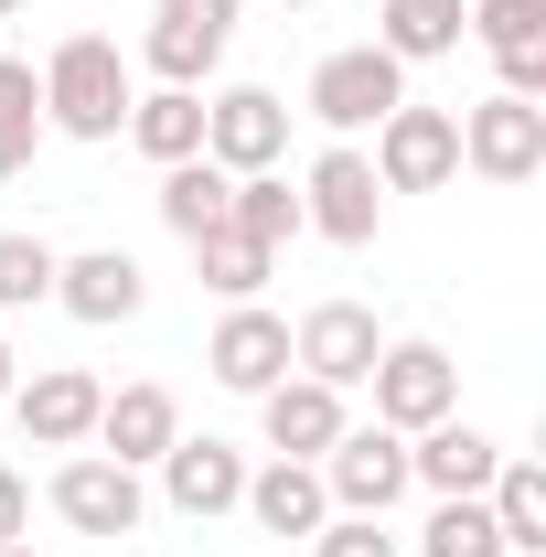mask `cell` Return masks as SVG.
I'll return each instance as SVG.
<instances>
[{
	"mask_svg": "<svg viewBox=\"0 0 546 557\" xmlns=\"http://www.w3.org/2000/svg\"><path fill=\"white\" fill-rule=\"evenodd\" d=\"M44 129H65V139H119L129 129V54L108 33H65L44 54Z\"/></svg>",
	"mask_w": 546,
	"mask_h": 557,
	"instance_id": "1",
	"label": "cell"
},
{
	"mask_svg": "<svg viewBox=\"0 0 546 557\" xmlns=\"http://www.w3.org/2000/svg\"><path fill=\"white\" fill-rule=\"evenodd\" d=\"M364 386H375V429H397V440L439 429V418H461V364H450L439 344H386Z\"/></svg>",
	"mask_w": 546,
	"mask_h": 557,
	"instance_id": "2",
	"label": "cell"
},
{
	"mask_svg": "<svg viewBox=\"0 0 546 557\" xmlns=\"http://www.w3.org/2000/svg\"><path fill=\"white\" fill-rule=\"evenodd\" d=\"M450 172H461V119L397 97V108L375 119V183H386V194H439Z\"/></svg>",
	"mask_w": 546,
	"mask_h": 557,
	"instance_id": "3",
	"label": "cell"
},
{
	"mask_svg": "<svg viewBox=\"0 0 546 557\" xmlns=\"http://www.w3.org/2000/svg\"><path fill=\"white\" fill-rule=\"evenodd\" d=\"M397 97H408V65H397V54L343 44V54H322V65H311V97H300V108H311L333 139H353V129H375Z\"/></svg>",
	"mask_w": 546,
	"mask_h": 557,
	"instance_id": "4",
	"label": "cell"
},
{
	"mask_svg": "<svg viewBox=\"0 0 546 557\" xmlns=\"http://www.w3.org/2000/svg\"><path fill=\"white\" fill-rule=\"evenodd\" d=\"M375 214H386V183H375V161L333 139L322 161H311V183H300V236H333V247H364L375 236Z\"/></svg>",
	"mask_w": 546,
	"mask_h": 557,
	"instance_id": "5",
	"label": "cell"
},
{
	"mask_svg": "<svg viewBox=\"0 0 546 557\" xmlns=\"http://www.w3.org/2000/svg\"><path fill=\"white\" fill-rule=\"evenodd\" d=\"M44 504L65 515L75 536H129L139 515H150L139 472H129V461H108V450H65V461H54V483H44Z\"/></svg>",
	"mask_w": 546,
	"mask_h": 557,
	"instance_id": "6",
	"label": "cell"
},
{
	"mask_svg": "<svg viewBox=\"0 0 546 557\" xmlns=\"http://www.w3.org/2000/svg\"><path fill=\"white\" fill-rule=\"evenodd\" d=\"M225 44H236V0H161L150 33H139V65L161 86H204L225 65Z\"/></svg>",
	"mask_w": 546,
	"mask_h": 557,
	"instance_id": "7",
	"label": "cell"
},
{
	"mask_svg": "<svg viewBox=\"0 0 546 557\" xmlns=\"http://www.w3.org/2000/svg\"><path fill=\"white\" fill-rule=\"evenodd\" d=\"M289 150V97L278 86H225L204 97V161L214 172H278Z\"/></svg>",
	"mask_w": 546,
	"mask_h": 557,
	"instance_id": "8",
	"label": "cell"
},
{
	"mask_svg": "<svg viewBox=\"0 0 546 557\" xmlns=\"http://www.w3.org/2000/svg\"><path fill=\"white\" fill-rule=\"evenodd\" d=\"M375 354H386V333H375V311H364V300H311V311H300V333H289V364H300L311 386H364V375H375Z\"/></svg>",
	"mask_w": 546,
	"mask_h": 557,
	"instance_id": "9",
	"label": "cell"
},
{
	"mask_svg": "<svg viewBox=\"0 0 546 557\" xmlns=\"http://www.w3.org/2000/svg\"><path fill=\"white\" fill-rule=\"evenodd\" d=\"M461 161H472L482 183H536L546 172V108H525V97H482V108H461Z\"/></svg>",
	"mask_w": 546,
	"mask_h": 557,
	"instance_id": "10",
	"label": "cell"
},
{
	"mask_svg": "<svg viewBox=\"0 0 546 557\" xmlns=\"http://www.w3.org/2000/svg\"><path fill=\"white\" fill-rule=\"evenodd\" d=\"M311 472L333 493V515H386V504L408 493V440H397V429H343Z\"/></svg>",
	"mask_w": 546,
	"mask_h": 557,
	"instance_id": "11",
	"label": "cell"
},
{
	"mask_svg": "<svg viewBox=\"0 0 546 557\" xmlns=\"http://www.w3.org/2000/svg\"><path fill=\"white\" fill-rule=\"evenodd\" d=\"M97 408H108V386H97L86 364H44V375L11 386V418H22L33 450H86V440H97Z\"/></svg>",
	"mask_w": 546,
	"mask_h": 557,
	"instance_id": "12",
	"label": "cell"
},
{
	"mask_svg": "<svg viewBox=\"0 0 546 557\" xmlns=\"http://www.w3.org/2000/svg\"><path fill=\"white\" fill-rule=\"evenodd\" d=\"M204 375L236 386V397H269L278 375H289V322L258 311V300H225V322H214V344H204Z\"/></svg>",
	"mask_w": 546,
	"mask_h": 557,
	"instance_id": "13",
	"label": "cell"
},
{
	"mask_svg": "<svg viewBox=\"0 0 546 557\" xmlns=\"http://www.w3.org/2000/svg\"><path fill=\"white\" fill-rule=\"evenodd\" d=\"M172 440H183V397L139 375V386H108V408H97V440H86V450H108V461L150 472V461H161Z\"/></svg>",
	"mask_w": 546,
	"mask_h": 557,
	"instance_id": "14",
	"label": "cell"
},
{
	"mask_svg": "<svg viewBox=\"0 0 546 557\" xmlns=\"http://www.w3.org/2000/svg\"><path fill=\"white\" fill-rule=\"evenodd\" d=\"M258 429H269V450H278V461H322V450H333V440L353 429V418H343V386L278 375L269 397H258Z\"/></svg>",
	"mask_w": 546,
	"mask_h": 557,
	"instance_id": "15",
	"label": "cell"
},
{
	"mask_svg": "<svg viewBox=\"0 0 546 557\" xmlns=\"http://www.w3.org/2000/svg\"><path fill=\"white\" fill-rule=\"evenodd\" d=\"M236 515L258 525V536H322L333 525V493H322V472L311 461H269V472H247V493H236Z\"/></svg>",
	"mask_w": 546,
	"mask_h": 557,
	"instance_id": "16",
	"label": "cell"
},
{
	"mask_svg": "<svg viewBox=\"0 0 546 557\" xmlns=\"http://www.w3.org/2000/svg\"><path fill=\"white\" fill-rule=\"evenodd\" d=\"M150 472H161V493H172V515L204 525V515H236V493H247V450H225V440H172Z\"/></svg>",
	"mask_w": 546,
	"mask_h": 557,
	"instance_id": "17",
	"label": "cell"
},
{
	"mask_svg": "<svg viewBox=\"0 0 546 557\" xmlns=\"http://www.w3.org/2000/svg\"><path fill=\"white\" fill-rule=\"evenodd\" d=\"M54 300H65L75 322H129L139 300H150V278H139V258L129 247H86V258H54Z\"/></svg>",
	"mask_w": 546,
	"mask_h": 557,
	"instance_id": "18",
	"label": "cell"
},
{
	"mask_svg": "<svg viewBox=\"0 0 546 557\" xmlns=\"http://www.w3.org/2000/svg\"><path fill=\"white\" fill-rule=\"evenodd\" d=\"M493 472H504V440H482L461 418H439V429L408 440V483H429V493H482Z\"/></svg>",
	"mask_w": 546,
	"mask_h": 557,
	"instance_id": "19",
	"label": "cell"
},
{
	"mask_svg": "<svg viewBox=\"0 0 546 557\" xmlns=\"http://www.w3.org/2000/svg\"><path fill=\"white\" fill-rule=\"evenodd\" d=\"M461 33H472L461 0H386V11H375V54H397V65H439V54H461Z\"/></svg>",
	"mask_w": 546,
	"mask_h": 557,
	"instance_id": "20",
	"label": "cell"
},
{
	"mask_svg": "<svg viewBox=\"0 0 546 557\" xmlns=\"http://www.w3.org/2000/svg\"><path fill=\"white\" fill-rule=\"evenodd\" d=\"M129 139L161 172L194 161V150H204V86H150V97H129Z\"/></svg>",
	"mask_w": 546,
	"mask_h": 557,
	"instance_id": "21",
	"label": "cell"
},
{
	"mask_svg": "<svg viewBox=\"0 0 546 557\" xmlns=\"http://www.w3.org/2000/svg\"><path fill=\"white\" fill-rule=\"evenodd\" d=\"M482 504H493V525H504V557H546V472L536 461L504 450V472L482 483Z\"/></svg>",
	"mask_w": 546,
	"mask_h": 557,
	"instance_id": "22",
	"label": "cell"
},
{
	"mask_svg": "<svg viewBox=\"0 0 546 557\" xmlns=\"http://www.w3.org/2000/svg\"><path fill=\"white\" fill-rule=\"evenodd\" d=\"M225 194H236V172H214L204 150H194V161H172V172H161V225L194 247V236L225 225Z\"/></svg>",
	"mask_w": 546,
	"mask_h": 557,
	"instance_id": "23",
	"label": "cell"
},
{
	"mask_svg": "<svg viewBox=\"0 0 546 557\" xmlns=\"http://www.w3.org/2000/svg\"><path fill=\"white\" fill-rule=\"evenodd\" d=\"M33 150H44V75L22 54H0V183H22Z\"/></svg>",
	"mask_w": 546,
	"mask_h": 557,
	"instance_id": "24",
	"label": "cell"
},
{
	"mask_svg": "<svg viewBox=\"0 0 546 557\" xmlns=\"http://www.w3.org/2000/svg\"><path fill=\"white\" fill-rule=\"evenodd\" d=\"M194 269H204L214 300H258L278 269V247H258V236H236V225H214V236H194Z\"/></svg>",
	"mask_w": 546,
	"mask_h": 557,
	"instance_id": "25",
	"label": "cell"
},
{
	"mask_svg": "<svg viewBox=\"0 0 546 557\" xmlns=\"http://www.w3.org/2000/svg\"><path fill=\"white\" fill-rule=\"evenodd\" d=\"M225 225H236V236H258V247H289V236H300V194H289L278 172H236Z\"/></svg>",
	"mask_w": 546,
	"mask_h": 557,
	"instance_id": "26",
	"label": "cell"
},
{
	"mask_svg": "<svg viewBox=\"0 0 546 557\" xmlns=\"http://www.w3.org/2000/svg\"><path fill=\"white\" fill-rule=\"evenodd\" d=\"M418 557H504V525L482 493H439V515L418 525Z\"/></svg>",
	"mask_w": 546,
	"mask_h": 557,
	"instance_id": "27",
	"label": "cell"
},
{
	"mask_svg": "<svg viewBox=\"0 0 546 557\" xmlns=\"http://www.w3.org/2000/svg\"><path fill=\"white\" fill-rule=\"evenodd\" d=\"M482 54H546V0H472Z\"/></svg>",
	"mask_w": 546,
	"mask_h": 557,
	"instance_id": "28",
	"label": "cell"
},
{
	"mask_svg": "<svg viewBox=\"0 0 546 557\" xmlns=\"http://www.w3.org/2000/svg\"><path fill=\"white\" fill-rule=\"evenodd\" d=\"M54 300V247L44 236H0V311H44Z\"/></svg>",
	"mask_w": 546,
	"mask_h": 557,
	"instance_id": "29",
	"label": "cell"
},
{
	"mask_svg": "<svg viewBox=\"0 0 546 557\" xmlns=\"http://www.w3.org/2000/svg\"><path fill=\"white\" fill-rule=\"evenodd\" d=\"M311 557H397V536H386V515H333L311 536Z\"/></svg>",
	"mask_w": 546,
	"mask_h": 557,
	"instance_id": "30",
	"label": "cell"
},
{
	"mask_svg": "<svg viewBox=\"0 0 546 557\" xmlns=\"http://www.w3.org/2000/svg\"><path fill=\"white\" fill-rule=\"evenodd\" d=\"M22 536H33V483L0 461V547H22Z\"/></svg>",
	"mask_w": 546,
	"mask_h": 557,
	"instance_id": "31",
	"label": "cell"
},
{
	"mask_svg": "<svg viewBox=\"0 0 546 557\" xmlns=\"http://www.w3.org/2000/svg\"><path fill=\"white\" fill-rule=\"evenodd\" d=\"M11 386H22V354H11V333H0V408H11Z\"/></svg>",
	"mask_w": 546,
	"mask_h": 557,
	"instance_id": "32",
	"label": "cell"
},
{
	"mask_svg": "<svg viewBox=\"0 0 546 557\" xmlns=\"http://www.w3.org/2000/svg\"><path fill=\"white\" fill-rule=\"evenodd\" d=\"M0 557H33V536H22V547H0Z\"/></svg>",
	"mask_w": 546,
	"mask_h": 557,
	"instance_id": "33",
	"label": "cell"
},
{
	"mask_svg": "<svg viewBox=\"0 0 546 557\" xmlns=\"http://www.w3.org/2000/svg\"><path fill=\"white\" fill-rule=\"evenodd\" d=\"M278 11H311V0H278Z\"/></svg>",
	"mask_w": 546,
	"mask_h": 557,
	"instance_id": "34",
	"label": "cell"
},
{
	"mask_svg": "<svg viewBox=\"0 0 546 557\" xmlns=\"http://www.w3.org/2000/svg\"><path fill=\"white\" fill-rule=\"evenodd\" d=\"M11 11H22V0H0V22H11Z\"/></svg>",
	"mask_w": 546,
	"mask_h": 557,
	"instance_id": "35",
	"label": "cell"
}]
</instances>
